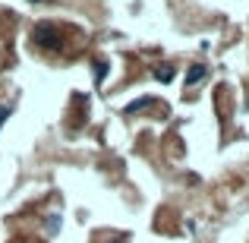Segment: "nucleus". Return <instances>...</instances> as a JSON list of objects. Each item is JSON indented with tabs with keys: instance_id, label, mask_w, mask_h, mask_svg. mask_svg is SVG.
Returning <instances> with one entry per match:
<instances>
[{
	"instance_id": "obj_1",
	"label": "nucleus",
	"mask_w": 249,
	"mask_h": 243,
	"mask_svg": "<svg viewBox=\"0 0 249 243\" xmlns=\"http://www.w3.org/2000/svg\"><path fill=\"white\" fill-rule=\"evenodd\" d=\"M35 44H38V48H48V51L60 48L63 38H60V32H57V25L54 22H38L35 25Z\"/></svg>"
},
{
	"instance_id": "obj_2",
	"label": "nucleus",
	"mask_w": 249,
	"mask_h": 243,
	"mask_svg": "<svg viewBox=\"0 0 249 243\" xmlns=\"http://www.w3.org/2000/svg\"><path fill=\"white\" fill-rule=\"evenodd\" d=\"M202 79H205V67H202V63L189 67V73H186V85H196V82H202Z\"/></svg>"
},
{
	"instance_id": "obj_3",
	"label": "nucleus",
	"mask_w": 249,
	"mask_h": 243,
	"mask_svg": "<svg viewBox=\"0 0 249 243\" xmlns=\"http://www.w3.org/2000/svg\"><path fill=\"white\" fill-rule=\"evenodd\" d=\"M155 76H158L161 82H170L174 79V67H170V63H161V67H155Z\"/></svg>"
},
{
	"instance_id": "obj_4",
	"label": "nucleus",
	"mask_w": 249,
	"mask_h": 243,
	"mask_svg": "<svg viewBox=\"0 0 249 243\" xmlns=\"http://www.w3.org/2000/svg\"><path fill=\"white\" fill-rule=\"evenodd\" d=\"M104 73H107V60H101V63H95V82L101 85L104 82Z\"/></svg>"
},
{
	"instance_id": "obj_5",
	"label": "nucleus",
	"mask_w": 249,
	"mask_h": 243,
	"mask_svg": "<svg viewBox=\"0 0 249 243\" xmlns=\"http://www.w3.org/2000/svg\"><path fill=\"white\" fill-rule=\"evenodd\" d=\"M148 101H152V98H139V101H133V104L126 108V114H136V111H142V108H145Z\"/></svg>"
},
{
	"instance_id": "obj_6",
	"label": "nucleus",
	"mask_w": 249,
	"mask_h": 243,
	"mask_svg": "<svg viewBox=\"0 0 249 243\" xmlns=\"http://www.w3.org/2000/svg\"><path fill=\"white\" fill-rule=\"evenodd\" d=\"M10 114H13V104H3V108H0V127L6 123V117H10Z\"/></svg>"
},
{
	"instance_id": "obj_7",
	"label": "nucleus",
	"mask_w": 249,
	"mask_h": 243,
	"mask_svg": "<svg viewBox=\"0 0 249 243\" xmlns=\"http://www.w3.org/2000/svg\"><path fill=\"white\" fill-rule=\"evenodd\" d=\"M32 3H41V0H32Z\"/></svg>"
}]
</instances>
